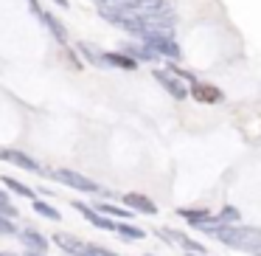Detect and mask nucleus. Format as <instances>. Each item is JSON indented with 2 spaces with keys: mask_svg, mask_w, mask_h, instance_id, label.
I'll list each match as a JSON object with an SVG mask.
<instances>
[{
  "mask_svg": "<svg viewBox=\"0 0 261 256\" xmlns=\"http://www.w3.org/2000/svg\"><path fill=\"white\" fill-rule=\"evenodd\" d=\"M214 237L219 239L222 245L233 250H247V253H258L261 250V228L253 225H230V222H219L214 231Z\"/></svg>",
  "mask_w": 261,
  "mask_h": 256,
  "instance_id": "1",
  "label": "nucleus"
},
{
  "mask_svg": "<svg viewBox=\"0 0 261 256\" xmlns=\"http://www.w3.org/2000/svg\"><path fill=\"white\" fill-rule=\"evenodd\" d=\"M54 177H57L59 183H65V186L76 189V192H90V194L101 192V189H98V183H93L90 177L79 175V172H73V169H57V172H54Z\"/></svg>",
  "mask_w": 261,
  "mask_h": 256,
  "instance_id": "2",
  "label": "nucleus"
},
{
  "mask_svg": "<svg viewBox=\"0 0 261 256\" xmlns=\"http://www.w3.org/2000/svg\"><path fill=\"white\" fill-rule=\"evenodd\" d=\"M143 42H146L152 51H158V57H166L169 62H177V59L182 57V51L174 42V37H146Z\"/></svg>",
  "mask_w": 261,
  "mask_h": 256,
  "instance_id": "3",
  "label": "nucleus"
},
{
  "mask_svg": "<svg viewBox=\"0 0 261 256\" xmlns=\"http://www.w3.org/2000/svg\"><path fill=\"white\" fill-rule=\"evenodd\" d=\"M54 242L59 245V250H65V253H70V256H87V245L82 242L79 237H73V234L57 231L54 234Z\"/></svg>",
  "mask_w": 261,
  "mask_h": 256,
  "instance_id": "4",
  "label": "nucleus"
},
{
  "mask_svg": "<svg viewBox=\"0 0 261 256\" xmlns=\"http://www.w3.org/2000/svg\"><path fill=\"white\" fill-rule=\"evenodd\" d=\"M73 208L79 211V214H85V217H87V220H90L96 228H104V231H115V222L110 220V217H104L101 211H96L93 205H87V203H82V200H76Z\"/></svg>",
  "mask_w": 261,
  "mask_h": 256,
  "instance_id": "5",
  "label": "nucleus"
},
{
  "mask_svg": "<svg viewBox=\"0 0 261 256\" xmlns=\"http://www.w3.org/2000/svg\"><path fill=\"white\" fill-rule=\"evenodd\" d=\"M0 160L14 164V166H20V169H25V172H42V166L37 164L34 158H29V155L17 152V149H0Z\"/></svg>",
  "mask_w": 261,
  "mask_h": 256,
  "instance_id": "6",
  "label": "nucleus"
},
{
  "mask_svg": "<svg viewBox=\"0 0 261 256\" xmlns=\"http://www.w3.org/2000/svg\"><path fill=\"white\" fill-rule=\"evenodd\" d=\"M154 79H158V82H160V87H163L166 93H171V96H174L177 102H182V99L188 96L186 85H182V82H177L174 76L169 74V71H154Z\"/></svg>",
  "mask_w": 261,
  "mask_h": 256,
  "instance_id": "7",
  "label": "nucleus"
},
{
  "mask_svg": "<svg viewBox=\"0 0 261 256\" xmlns=\"http://www.w3.org/2000/svg\"><path fill=\"white\" fill-rule=\"evenodd\" d=\"M191 93H194V99H197V102H205V104H219V102H225V93H222L219 87L202 85V82H194Z\"/></svg>",
  "mask_w": 261,
  "mask_h": 256,
  "instance_id": "8",
  "label": "nucleus"
},
{
  "mask_svg": "<svg viewBox=\"0 0 261 256\" xmlns=\"http://www.w3.org/2000/svg\"><path fill=\"white\" fill-rule=\"evenodd\" d=\"M124 205H126V208H132V211H141V214H158V205H154L149 197L135 194V192L124 194Z\"/></svg>",
  "mask_w": 261,
  "mask_h": 256,
  "instance_id": "9",
  "label": "nucleus"
},
{
  "mask_svg": "<svg viewBox=\"0 0 261 256\" xmlns=\"http://www.w3.org/2000/svg\"><path fill=\"white\" fill-rule=\"evenodd\" d=\"M135 12L138 14H169L171 3L169 0H135Z\"/></svg>",
  "mask_w": 261,
  "mask_h": 256,
  "instance_id": "10",
  "label": "nucleus"
},
{
  "mask_svg": "<svg viewBox=\"0 0 261 256\" xmlns=\"http://www.w3.org/2000/svg\"><path fill=\"white\" fill-rule=\"evenodd\" d=\"M20 239L25 242V248H29V250H37V253H45V250H48V239L42 237L40 231H34V228L20 231Z\"/></svg>",
  "mask_w": 261,
  "mask_h": 256,
  "instance_id": "11",
  "label": "nucleus"
},
{
  "mask_svg": "<svg viewBox=\"0 0 261 256\" xmlns=\"http://www.w3.org/2000/svg\"><path fill=\"white\" fill-rule=\"evenodd\" d=\"M104 65H113V68H121V71H135L138 59H132L126 51H113V54H104Z\"/></svg>",
  "mask_w": 261,
  "mask_h": 256,
  "instance_id": "12",
  "label": "nucleus"
},
{
  "mask_svg": "<svg viewBox=\"0 0 261 256\" xmlns=\"http://www.w3.org/2000/svg\"><path fill=\"white\" fill-rule=\"evenodd\" d=\"M124 51L129 54L132 59H146V62H154V59H158V51H152L146 42H143V45H135V42H129V45H124Z\"/></svg>",
  "mask_w": 261,
  "mask_h": 256,
  "instance_id": "13",
  "label": "nucleus"
},
{
  "mask_svg": "<svg viewBox=\"0 0 261 256\" xmlns=\"http://www.w3.org/2000/svg\"><path fill=\"white\" fill-rule=\"evenodd\" d=\"M115 231H118V237L124 239H143L146 237V231L138 225H132V222H115Z\"/></svg>",
  "mask_w": 261,
  "mask_h": 256,
  "instance_id": "14",
  "label": "nucleus"
},
{
  "mask_svg": "<svg viewBox=\"0 0 261 256\" xmlns=\"http://www.w3.org/2000/svg\"><path fill=\"white\" fill-rule=\"evenodd\" d=\"M42 20H45V26H48V29H51V34H54V37H57V40H59V42H65V40H68V29H65V26H62V23H59V20H57V17H54V14H48V12H42Z\"/></svg>",
  "mask_w": 261,
  "mask_h": 256,
  "instance_id": "15",
  "label": "nucleus"
},
{
  "mask_svg": "<svg viewBox=\"0 0 261 256\" xmlns=\"http://www.w3.org/2000/svg\"><path fill=\"white\" fill-rule=\"evenodd\" d=\"M93 208L101 211L104 217H126L129 220V214H132V208H121V205H113V203H96Z\"/></svg>",
  "mask_w": 261,
  "mask_h": 256,
  "instance_id": "16",
  "label": "nucleus"
},
{
  "mask_svg": "<svg viewBox=\"0 0 261 256\" xmlns=\"http://www.w3.org/2000/svg\"><path fill=\"white\" fill-rule=\"evenodd\" d=\"M0 180L6 183V189L9 192H14V194H20V197H34V192H31L29 186H25V183H20V180H14V177H0Z\"/></svg>",
  "mask_w": 261,
  "mask_h": 256,
  "instance_id": "17",
  "label": "nucleus"
},
{
  "mask_svg": "<svg viewBox=\"0 0 261 256\" xmlns=\"http://www.w3.org/2000/svg\"><path fill=\"white\" fill-rule=\"evenodd\" d=\"M180 217H186L191 225H199V222L211 220V214H208L205 208H180Z\"/></svg>",
  "mask_w": 261,
  "mask_h": 256,
  "instance_id": "18",
  "label": "nucleus"
},
{
  "mask_svg": "<svg viewBox=\"0 0 261 256\" xmlns=\"http://www.w3.org/2000/svg\"><path fill=\"white\" fill-rule=\"evenodd\" d=\"M76 48H79V54H85L93 65H104V54H96V48H93L90 42H79Z\"/></svg>",
  "mask_w": 261,
  "mask_h": 256,
  "instance_id": "19",
  "label": "nucleus"
},
{
  "mask_svg": "<svg viewBox=\"0 0 261 256\" xmlns=\"http://www.w3.org/2000/svg\"><path fill=\"white\" fill-rule=\"evenodd\" d=\"M34 211H37L40 217H45V220H59V211L54 208V205L42 203V200H34Z\"/></svg>",
  "mask_w": 261,
  "mask_h": 256,
  "instance_id": "20",
  "label": "nucleus"
},
{
  "mask_svg": "<svg viewBox=\"0 0 261 256\" xmlns=\"http://www.w3.org/2000/svg\"><path fill=\"white\" fill-rule=\"evenodd\" d=\"M216 220H219V222H239V211L233 208V205H225V208H222V214L216 217Z\"/></svg>",
  "mask_w": 261,
  "mask_h": 256,
  "instance_id": "21",
  "label": "nucleus"
},
{
  "mask_svg": "<svg viewBox=\"0 0 261 256\" xmlns=\"http://www.w3.org/2000/svg\"><path fill=\"white\" fill-rule=\"evenodd\" d=\"M0 234H6V237H14V234H17L12 217H0Z\"/></svg>",
  "mask_w": 261,
  "mask_h": 256,
  "instance_id": "22",
  "label": "nucleus"
},
{
  "mask_svg": "<svg viewBox=\"0 0 261 256\" xmlns=\"http://www.w3.org/2000/svg\"><path fill=\"white\" fill-rule=\"evenodd\" d=\"M180 245L188 250V253H202V250H205L199 242H191V239H188V237H182V234H180Z\"/></svg>",
  "mask_w": 261,
  "mask_h": 256,
  "instance_id": "23",
  "label": "nucleus"
},
{
  "mask_svg": "<svg viewBox=\"0 0 261 256\" xmlns=\"http://www.w3.org/2000/svg\"><path fill=\"white\" fill-rule=\"evenodd\" d=\"M0 217H17V205H9V200H0Z\"/></svg>",
  "mask_w": 261,
  "mask_h": 256,
  "instance_id": "24",
  "label": "nucleus"
},
{
  "mask_svg": "<svg viewBox=\"0 0 261 256\" xmlns=\"http://www.w3.org/2000/svg\"><path fill=\"white\" fill-rule=\"evenodd\" d=\"M54 3H59V6H62V9H68V6H70L68 0H54Z\"/></svg>",
  "mask_w": 261,
  "mask_h": 256,
  "instance_id": "25",
  "label": "nucleus"
},
{
  "mask_svg": "<svg viewBox=\"0 0 261 256\" xmlns=\"http://www.w3.org/2000/svg\"><path fill=\"white\" fill-rule=\"evenodd\" d=\"M25 256H45V253H37V250H25Z\"/></svg>",
  "mask_w": 261,
  "mask_h": 256,
  "instance_id": "26",
  "label": "nucleus"
},
{
  "mask_svg": "<svg viewBox=\"0 0 261 256\" xmlns=\"http://www.w3.org/2000/svg\"><path fill=\"white\" fill-rule=\"evenodd\" d=\"M0 200H6V192H3V189H0Z\"/></svg>",
  "mask_w": 261,
  "mask_h": 256,
  "instance_id": "27",
  "label": "nucleus"
},
{
  "mask_svg": "<svg viewBox=\"0 0 261 256\" xmlns=\"http://www.w3.org/2000/svg\"><path fill=\"white\" fill-rule=\"evenodd\" d=\"M0 256H14V253H9V250H3V253H0Z\"/></svg>",
  "mask_w": 261,
  "mask_h": 256,
  "instance_id": "28",
  "label": "nucleus"
},
{
  "mask_svg": "<svg viewBox=\"0 0 261 256\" xmlns=\"http://www.w3.org/2000/svg\"><path fill=\"white\" fill-rule=\"evenodd\" d=\"M188 256H202V253H188Z\"/></svg>",
  "mask_w": 261,
  "mask_h": 256,
  "instance_id": "29",
  "label": "nucleus"
},
{
  "mask_svg": "<svg viewBox=\"0 0 261 256\" xmlns=\"http://www.w3.org/2000/svg\"><path fill=\"white\" fill-rule=\"evenodd\" d=\"M250 256H261V250H258V253H250Z\"/></svg>",
  "mask_w": 261,
  "mask_h": 256,
  "instance_id": "30",
  "label": "nucleus"
}]
</instances>
